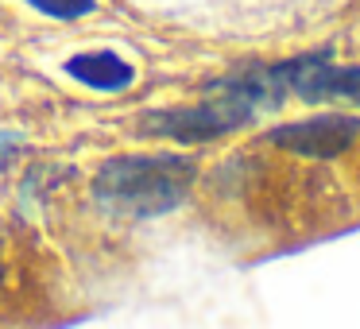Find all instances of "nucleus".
I'll return each mask as SVG.
<instances>
[{"label":"nucleus","mask_w":360,"mask_h":329,"mask_svg":"<svg viewBox=\"0 0 360 329\" xmlns=\"http://www.w3.org/2000/svg\"><path fill=\"white\" fill-rule=\"evenodd\" d=\"M194 163L186 155H117L97 171L94 198L120 217H163L190 194Z\"/></svg>","instance_id":"obj_1"},{"label":"nucleus","mask_w":360,"mask_h":329,"mask_svg":"<svg viewBox=\"0 0 360 329\" xmlns=\"http://www.w3.org/2000/svg\"><path fill=\"white\" fill-rule=\"evenodd\" d=\"M256 117H264L256 97L248 93L240 74H233V78H225L217 86V93H210L198 105H174V109L143 112L140 132L143 136H163V140H174V143H182V148H190V143L221 140V136L252 124Z\"/></svg>","instance_id":"obj_2"},{"label":"nucleus","mask_w":360,"mask_h":329,"mask_svg":"<svg viewBox=\"0 0 360 329\" xmlns=\"http://www.w3.org/2000/svg\"><path fill=\"white\" fill-rule=\"evenodd\" d=\"M264 140L298 159H337L360 140V117L321 112V117H310V120H290V124L267 128Z\"/></svg>","instance_id":"obj_3"},{"label":"nucleus","mask_w":360,"mask_h":329,"mask_svg":"<svg viewBox=\"0 0 360 329\" xmlns=\"http://www.w3.org/2000/svg\"><path fill=\"white\" fill-rule=\"evenodd\" d=\"M283 78H287V93L310 105H360V66H341L321 55H310L283 63Z\"/></svg>","instance_id":"obj_4"},{"label":"nucleus","mask_w":360,"mask_h":329,"mask_svg":"<svg viewBox=\"0 0 360 329\" xmlns=\"http://www.w3.org/2000/svg\"><path fill=\"white\" fill-rule=\"evenodd\" d=\"M63 70L70 74L78 86L97 89V93H120L136 82V66L117 51H89V55H70L63 63Z\"/></svg>","instance_id":"obj_5"},{"label":"nucleus","mask_w":360,"mask_h":329,"mask_svg":"<svg viewBox=\"0 0 360 329\" xmlns=\"http://www.w3.org/2000/svg\"><path fill=\"white\" fill-rule=\"evenodd\" d=\"M24 4H32L35 12H43L51 20H82L89 12H97V0H24Z\"/></svg>","instance_id":"obj_6"}]
</instances>
